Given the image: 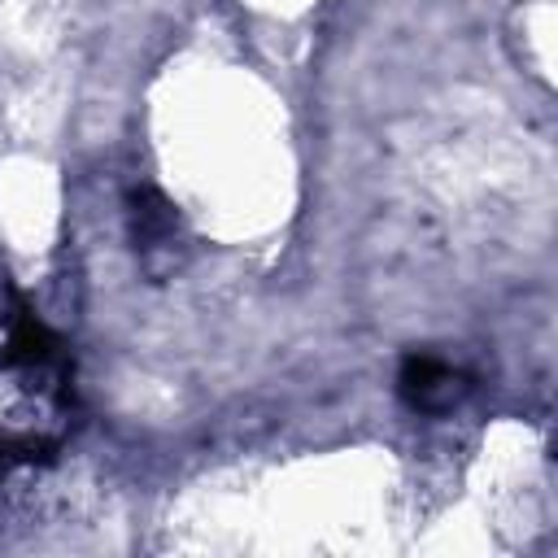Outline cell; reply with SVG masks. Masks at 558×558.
<instances>
[{"label":"cell","mask_w":558,"mask_h":558,"mask_svg":"<svg viewBox=\"0 0 558 558\" xmlns=\"http://www.w3.org/2000/svg\"><path fill=\"white\" fill-rule=\"evenodd\" d=\"M397 392L418 414H445L471 392V379L436 353H410L397 371Z\"/></svg>","instance_id":"cell-1"},{"label":"cell","mask_w":558,"mask_h":558,"mask_svg":"<svg viewBox=\"0 0 558 558\" xmlns=\"http://www.w3.org/2000/svg\"><path fill=\"white\" fill-rule=\"evenodd\" d=\"M131 222H135V248H157L174 235V205L161 201L153 187L131 192Z\"/></svg>","instance_id":"cell-2"}]
</instances>
